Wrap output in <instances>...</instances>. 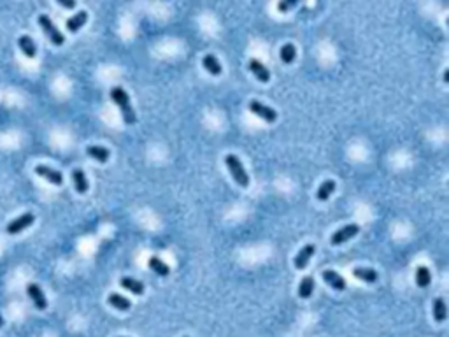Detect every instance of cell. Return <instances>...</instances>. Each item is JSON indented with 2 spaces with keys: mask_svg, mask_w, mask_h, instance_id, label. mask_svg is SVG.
Listing matches in <instances>:
<instances>
[{
  "mask_svg": "<svg viewBox=\"0 0 449 337\" xmlns=\"http://www.w3.org/2000/svg\"><path fill=\"white\" fill-rule=\"evenodd\" d=\"M433 318L435 321L442 323L448 318V306H446L444 299H435L433 300Z\"/></svg>",
  "mask_w": 449,
  "mask_h": 337,
  "instance_id": "603a6c76",
  "label": "cell"
},
{
  "mask_svg": "<svg viewBox=\"0 0 449 337\" xmlns=\"http://www.w3.org/2000/svg\"><path fill=\"white\" fill-rule=\"evenodd\" d=\"M249 111H251L253 114H256L258 118L265 120V121L269 123H274L277 120V113L272 109V107H269V105L261 104V102L258 100H251L249 102Z\"/></svg>",
  "mask_w": 449,
  "mask_h": 337,
  "instance_id": "277c9868",
  "label": "cell"
},
{
  "mask_svg": "<svg viewBox=\"0 0 449 337\" xmlns=\"http://www.w3.org/2000/svg\"><path fill=\"white\" fill-rule=\"evenodd\" d=\"M358 232H360V227H358L356 223L346 225V227H342L340 230H337L335 234H332V237H330V242H332L333 246L344 244L346 241H349L351 237H354Z\"/></svg>",
  "mask_w": 449,
  "mask_h": 337,
  "instance_id": "5b68a950",
  "label": "cell"
},
{
  "mask_svg": "<svg viewBox=\"0 0 449 337\" xmlns=\"http://www.w3.org/2000/svg\"><path fill=\"white\" fill-rule=\"evenodd\" d=\"M202 65H204V69H206L209 74H213V76H219L221 74V63L218 62V58H216L214 55H206L204 56V60H202Z\"/></svg>",
  "mask_w": 449,
  "mask_h": 337,
  "instance_id": "5bb4252c",
  "label": "cell"
},
{
  "mask_svg": "<svg viewBox=\"0 0 449 337\" xmlns=\"http://www.w3.org/2000/svg\"><path fill=\"white\" fill-rule=\"evenodd\" d=\"M279 56H281V60L284 63H291L295 62V56H297V49H295L293 44H284V46L281 48V51H279Z\"/></svg>",
  "mask_w": 449,
  "mask_h": 337,
  "instance_id": "d4e9b609",
  "label": "cell"
},
{
  "mask_svg": "<svg viewBox=\"0 0 449 337\" xmlns=\"http://www.w3.org/2000/svg\"><path fill=\"white\" fill-rule=\"evenodd\" d=\"M297 5V0H290V2H279L277 4V9L279 11H290L291 7H295Z\"/></svg>",
  "mask_w": 449,
  "mask_h": 337,
  "instance_id": "484cf974",
  "label": "cell"
},
{
  "mask_svg": "<svg viewBox=\"0 0 449 337\" xmlns=\"http://www.w3.org/2000/svg\"><path fill=\"white\" fill-rule=\"evenodd\" d=\"M314 251H316L314 244H307V246H304V248L300 249V253L297 255V258H295V267H297V269H300V270L306 269V265L309 264V260L312 258Z\"/></svg>",
  "mask_w": 449,
  "mask_h": 337,
  "instance_id": "8fae6325",
  "label": "cell"
},
{
  "mask_svg": "<svg viewBox=\"0 0 449 337\" xmlns=\"http://www.w3.org/2000/svg\"><path fill=\"white\" fill-rule=\"evenodd\" d=\"M26 293H28V297L32 299V302H34V306L39 309V311H44V309L47 308L46 295H44V291L41 290V287H39V285H35V283H30L28 287H26Z\"/></svg>",
  "mask_w": 449,
  "mask_h": 337,
  "instance_id": "8992f818",
  "label": "cell"
},
{
  "mask_svg": "<svg viewBox=\"0 0 449 337\" xmlns=\"http://www.w3.org/2000/svg\"><path fill=\"white\" fill-rule=\"evenodd\" d=\"M111 98H113L114 104L119 107L121 111V116H123V121L128 123V125H134L137 116H135V111L134 107L130 105V98H128V93L121 88V86H114L111 90Z\"/></svg>",
  "mask_w": 449,
  "mask_h": 337,
  "instance_id": "6da1fadb",
  "label": "cell"
},
{
  "mask_svg": "<svg viewBox=\"0 0 449 337\" xmlns=\"http://www.w3.org/2000/svg\"><path fill=\"white\" fill-rule=\"evenodd\" d=\"M58 4H60V5H63V7H67V9L76 7V2H74V0H60Z\"/></svg>",
  "mask_w": 449,
  "mask_h": 337,
  "instance_id": "4316f807",
  "label": "cell"
},
{
  "mask_svg": "<svg viewBox=\"0 0 449 337\" xmlns=\"http://www.w3.org/2000/svg\"><path fill=\"white\" fill-rule=\"evenodd\" d=\"M337 185L333 179H327V181L321 183V186L318 188V193H316V197H318V200H328L330 198V195L335 192Z\"/></svg>",
  "mask_w": 449,
  "mask_h": 337,
  "instance_id": "44dd1931",
  "label": "cell"
},
{
  "mask_svg": "<svg viewBox=\"0 0 449 337\" xmlns=\"http://www.w3.org/2000/svg\"><path fill=\"white\" fill-rule=\"evenodd\" d=\"M430 283H432V274H430L428 267L420 265L416 269V285L420 288H426L430 287Z\"/></svg>",
  "mask_w": 449,
  "mask_h": 337,
  "instance_id": "ac0fdd59",
  "label": "cell"
},
{
  "mask_svg": "<svg viewBox=\"0 0 449 337\" xmlns=\"http://www.w3.org/2000/svg\"><path fill=\"white\" fill-rule=\"evenodd\" d=\"M86 20H88V13L86 11H79L77 14H74L72 18H69L67 20V28H69V32H77V30L81 28V26L86 23Z\"/></svg>",
  "mask_w": 449,
  "mask_h": 337,
  "instance_id": "2e32d148",
  "label": "cell"
},
{
  "mask_svg": "<svg viewBox=\"0 0 449 337\" xmlns=\"http://www.w3.org/2000/svg\"><path fill=\"white\" fill-rule=\"evenodd\" d=\"M34 219H35V216L32 215V213H25V215H21L20 218L13 219V221L7 225L5 230H7V234H18V232L28 228L30 225L34 223Z\"/></svg>",
  "mask_w": 449,
  "mask_h": 337,
  "instance_id": "52a82bcc",
  "label": "cell"
},
{
  "mask_svg": "<svg viewBox=\"0 0 449 337\" xmlns=\"http://www.w3.org/2000/svg\"><path fill=\"white\" fill-rule=\"evenodd\" d=\"M18 46H20V49L25 53V56H28V58H35V55H37V46H35L34 39L30 37V35H21L20 39H18Z\"/></svg>",
  "mask_w": 449,
  "mask_h": 337,
  "instance_id": "7c38bea8",
  "label": "cell"
},
{
  "mask_svg": "<svg viewBox=\"0 0 449 337\" xmlns=\"http://www.w3.org/2000/svg\"><path fill=\"white\" fill-rule=\"evenodd\" d=\"M321 276H323V279L333 288V290H337V291L346 290V279L342 278L340 274H337L335 270H323Z\"/></svg>",
  "mask_w": 449,
  "mask_h": 337,
  "instance_id": "30bf717a",
  "label": "cell"
},
{
  "mask_svg": "<svg viewBox=\"0 0 449 337\" xmlns=\"http://www.w3.org/2000/svg\"><path fill=\"white\" fill-rule=\"evenodd\" d=\"M225 162H227V167H228V170H230L232 177H234V181L239 186H242V188H246V186L249 185V176H248V172H246V168H244L242 162H240L235 155H228L227 158H225Z\"/></svg>",
  "mask_w": 449,
  "mask_h": 337,
  "instance_id": "7a4b0ae2",
  "label": "cell"
},
{
  "mask_svg": "<svg viewBox=\"0 0 449 337\" xmlns=\"http://www.w3.org/2000/svg\"><path fill=\"white\" fill-rule=\"evenodd\" d=\"M109 304L113 306V308H116L118 311H128V309L132 308V302L126 297H123V295L119 293H111L109 295Z\"/></svg>",
  "mask_w": 449,
  "mask_h": 337,
  "instance_id": "d6986e66",
  "label": "cell"
},
{
  "mask_svg": "<svg viewBox=\"0 0 449 337\" xmlns=\"http://www.w3.org/2000/svg\"><path fill=\"white\" fill-rule=\"evenodd\" d=\"M39 25H41V28L44 30V34L49 37V41L55 44V46H62L63 42H65V37H63V34L60 32L58 28L55 26V23L49 20V16H46V14H41L39 16Z\"/></svg>",
  "mask_w": 449,
  "mask_h": 337,
  "instance_id": "3957f363",
  "label": "cell"
},
{
  "mask_svg": "<svg viewBox=\"0 0 449 337\" xmlns=\"http://www.w3.org/2000/svg\"><path fill=\"white\" fill-rule=\"evenodd\" d=\"M119 285H121L125 290H128V291H132V293H135V295H142V291H144V283L142 281H137V279H134V278H121L119 279Z\"/></svg>",
  "mask_w": 449,
  "mask_h": 337,
  "instance_id": "e0dca14e",
  "label": "cell"
},
{
  "mask_svg": "<svg viewBox=\"0 0 449 337\" xmlns=\"http://www.w3.org/2000/svg\"><path fill=\"white\" fill-rule=\"evenodd\" d=\"M86 153H88L92 158H95L97 162H100V164H105L111 156L109 149H107V147H102V146H88Z\"/></svg>",
  "mask_w": 449,
  "mask_h": 337,
  "instance_id": "ffe728a7",
  "label": "cell"
},
{
  "mask_svg": "<svg viewBox=\"0 0 449 337\" xmlns=\"http://www.w3.org/2000/svg\"><path fill=\"white\" fill-rule=\"evenodd\" d=\"M249 71L253 72V76L260 81V83H269L270 72L260 60H251V62H249Z\"/></svg>",
  "mask_w": 449,
  "mask_h": 337,
  "instance_id": "9c48e42d",
  "label": "cell"
},
{
  "mask_svg": "<svg viewBox=\"0 0 449 337\" xmlns=\"http://www.w3.org/2000/svg\"><path fill=\"white\" fill-rule=\"evenodd\" d=\"M353 274H354V278H358L360 281H365V283H376L379 278L378 270L374 269H369V267H356V269L353 270Z\"/></svg>",
  "mask_w": 449,
  "mask_h": 337,
  "instance_id": "4fadbf2b",
  "label": "cell"
},
{
  "mask_svg": "<svg viewBox=\"0 0 449 337\" xmlns=\"http://www.w3.org/2000/svg\"><path fill=\"white\" fill-rule=\"evenodd\" d=\"M312 291H314V279L311 276H306L298 285V295H300V299H309Z\"/></svg>",
  "mask_w": 449,
  "mask_h": 337,
  "instance_id": "7402d4cb",
  "label": "cell"
},
{
  "mask_svg": "<svg viewBox=\"0 0 449 337\" xmlns=\"http://www.w3.org/2000/svg\"><path fill=\"white\" fill-rule=\"evenodd\" d=\"M72 179H74V186H76L77 193H86L88 192V179L84 176L81 168H74L72 170Z\"/></svg>",
  "mask_w": 449,
  "mask_h": 337,
  "instance_id": "9a60e30c",
  "label": "cell"
},
{
  "mask_svg": "<svg viewBox=\"0 0 449 337\" xmlns=\"http://www.w3.org/2000/svg\"><path fill=\"white\" fill-rule=\"evenodd\" d=\"M2 325H4V318L0 316V329H2Z\"/></svg>",
  "mask_w": 449,
  "mask_h": 337,
  "instance_id": "83f0119b",
  "label": "cell"
},
{
  "mask_svg": "<svg viewBox=\"0 0 449 337\" xmlns=\"http://www.w3.org/2000/svg\"><path fill=\"white\" fill-rule=\"evenodd\" d=\"M35 174L44 177V179H47L51 185H56V186L63 185L62 172H58V170H55V168H51V167H46V165H37V167H35Z\"/></svg>",
  "mask_w": 449,
  "mask_h": 337,
  "instance_id": "ba28073f",
  "label": "cell"
},
{
  "mask_svg": "<svg viewBox=\"0 0 449 337\" xmlns=\"http://www.w3.org/2000/svg\"><path fill=\"white\" fill-rule=\"evenodd\" d=\"M149 267H151L153 272L158 274V276H162V278L168 276V272H170V267H168L165 262H162L160 258H156V257L149 258Z\"/></svg>",
  "mask_w": 449,
  "mask_h": 337,
  "instance_id": "cb8c5ba5",
  "label": "cell"
}]
</instances>
